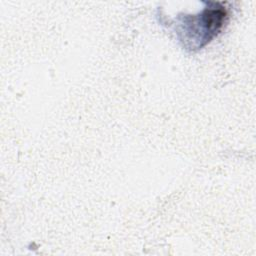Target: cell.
Here are the masks:
<instances>
[{"instance_id":"6da1fadb","label":"cell","mask_w":256,"mask_h":256,"mask_svg":"<svg viewBox=\"0 0 256 256\" xmlns=\"http://www.w3.org/2000/svg\"><path fill=\"white\" fill-rule=\"evenodd\" d=\"M212 7L206 8L198 16H187L183 19L184 27H186L184 32L192 34L189 41L197 34V47H201L215 36L222 28L227 17L224 7L220 6L219 3H212Z\"/></svg>"}]
</instances>
